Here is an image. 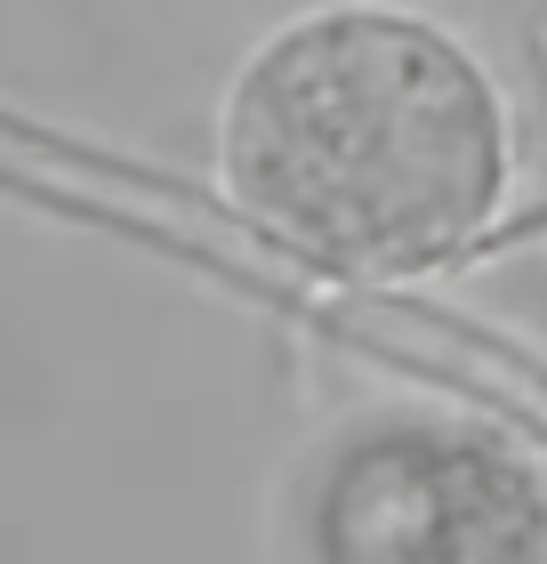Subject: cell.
<instances>
[{
  "label": "cell",
  "instance_id": "6da1fadb",
  "mask_svg": "<svg viewBox=\"0 0 547 564\" xmlns=\"http://www.w3.org/2000/svg\"><path fill=\"white\" fill-rule=\"evenodd\" d=\"M500 106L435 24L330 9L258 48L226 106V186L330 274H411L500 202Z\"/></svg>",
  "mask_w": 547,
  "mask_h": 564
}]
</instances>
